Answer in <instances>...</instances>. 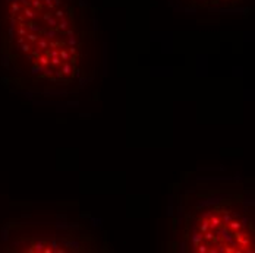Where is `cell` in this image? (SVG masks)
<instances>
[{
	"instance_id": "cell-1",
	"label": "cell",
	"mask_w": 255,
	"mask_h": 253,
	"mask_svg": "<svg viewBox=\"0 0 255 253\" xmlns=\"http://www.w3.org/2000/svg\"><path fill=\"white\" fill-rule=\"evenodd\" d=\"M3 2L0 53L21 83L43 94H70L93 78L94 45L65 0Z\"/></svg>"
},
{
	"instance_id": "cell-2",
	"label": "cell",
	"mask_w": 255,
	"mask_h": 253,
	"mask_svg": "<svg viewBox=\"0 0 255 253\" xmlns=\"http://www.w3.org/2000/svg\"><path fill=\"white\" fill-rule=\"evenodd\" d=\"M254 236L249 200L230 189L194 198L179 231L182 250L195 253H252Z\"/></svg>"
},
{
	"instance_id": "cell-3",
	"label": "cell",
	"mask_w": 255,
	"mask_h": 253,
	"mask_svg": "<svg viewBox=\"0 0 255 253\" xmlns=\"http://www.w3.org/2000/svg\"><path fill=\"white\" fill-rule=\"evenodd\" d=\"M5 250L30 252V253H72V252H94L97 250L95 240L84 231L63 230L56 225H28L23 227L6 244Z\"/></svg>"
}]
</instances>
